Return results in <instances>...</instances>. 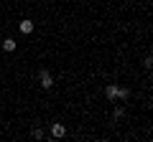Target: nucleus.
Segmentation results:
<instances>
[{
	"label": "nucleus",
	"mask_w": 153,
	"mask_h": 142,
	"mask_svg": "<svg viewBox=\"0 0 153 142\" xmlns=\"http://www.w3.org/2000/svg\"><path fill=\"white\" fill-rule=\"evenodd\" d=\"M64 135H66V127H64V124H59V122H56V124H51V137L61 140Z\"/></svg>",
	"instance_id": "nucleus-2"
},
{
	"label": "nucleus",
	"mask_w": 153,
	"mask_h": 142,
	"mask_svg": "<svg viewBox=\"0 0 153 142\" xmlns=\"http://www.w3.org/2000/svg\"><path fill=\"white\" fill-rule=\"evenodd\" d=\"M3 51H8V53L16 51V41H13V38H5V41H3Z\"/></svg>",
	"instance_id": "nucleus-5"
},
{
	"label": "nucleus",
	"mask_w": 153,
	"mask_h": 142,
	"mask_svg": "<svg viewBox=\"0 0 153 142\" xmlns=\"http://www.w3.org/2000/svg\"><path fill=\"white\" fill-rule=\"evenodd\" d=\"M115 91H117V86H115V84H110V86L105 89V94H107L110 99H115Z\"/></svg>",
	"instance_id": "nucleus-7"
},
{
	"label": "nucleus",
	"mask_w": 153,
	"mask_h": 142,
	"mask_svg": "<svg viewBox=\"0 0 153 142\" xmlns=\"http://www.w3.org/2000/svg\"><path fill=\"white\" fill-rule=\"evenodd\" d=\"M21 33H33V20H21Z\"/></svg>",
	"instance_id": "nucleus-4"
},
{
	"label": "nucleus",
	"mask_w": 153,
	"mask_h": 142,
	"mask_svg": "<svg viewBox=\"0 0 153 142\" xmlns=\"http://www.w3.org/2000/svg\"><path fill=\"white\" fill-rule=\"evenodd\" d=\"M128 97H130V89H125V86H117V91H115V99H120V102H125Z\"/></svg>",
	"instance_id": "nucleus-3"
},
{
	"label": "nucleus",
	"mask_w": 153,
	"mask_h": 142,
	"mask_svg": "<svg viewBox=\"0 0 153 142\" xmlns=\"http://www.w3.org/2000/svg\"><path fill=\"white\" fill-rule=\"evenodd\" d=\"M112 117H115V119H123V117H125V109H123V107H115Z\"/></svg>",
	"instance_id": "nucleus-6"
},
{
	"label": "nucleus",
	"mask_w": 153,
	"mask_h": 142,
	"mask_svg": "<svg viewBox=\"0 0 153 142\" xmlns=\"http://www.w3.org/2000/svg\"><path fill=\"white\" fill-rule=\"evenodd\" d=\"M38 84H41V89H51V86H54V76H51V71H46V69L38 71Z\"/></svg>",
	"instance_id": "nucleus-1"
}]
</instances>
